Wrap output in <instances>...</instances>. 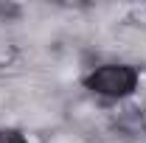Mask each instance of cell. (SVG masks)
Listing matches in <instances>:
<instances>
[{
  "instance_id": "cell-1",
  "label": "cell",
  "mask_w": 146,
  "mask_h": 143,
  "mask_svg": "<svg viewBox=\"0 0 146 143\" xmlns=\"http://www.w3.org/2000/svg\"><path fill=\"white\" fill-rule=\"evenodd\" d=\"M138 70L132 65H101L84 79L87 90L107 95V98H124L138 87Z\"/></svg>"
},
{
  "instance_id": "cell-2",
  "label": "cell",
  "mask_w": 146,
  "mask_h": 143,
  "mask_svg": "<svg viewBox=\"0 0 146 143\" xmlns=\"http://www.w3.org/2000/svg\"><path fill=\"white\" fill-rule=\"evenodd\" d=\"M0 143H28L17 129H0Z\"/></svg>"
}]
</instances>
